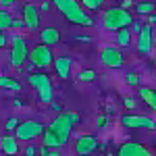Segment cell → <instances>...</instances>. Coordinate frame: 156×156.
<instances>
[{
	"label": "cell",
	"mask_w": 156,
	"mask_h": 156,
	"mask_svg": "<svg viewBox=\"0 0 156 156\" xmlns=\"http://www.w3.org/2000/svg\"><path fill=\"white\" fill-rule=\"evenodd\" d=\"M27 83L40 92V90L52 85V81H50V75H46L44 71H36V73H31V75H27Z\"/></svg>",
	"instance_id": "2e32d148"
},
{
	"label": "cell",
	"mask_w": 156,
	"mask_h": 156,
	"mask_svg": "<svg viewBox=\"0 0 156 156\" xmlns=\"http://www.w3.org/2000/svg\"><path fill=\"white\" fill-rule=\"evenodd\" d=\"M0 150L6 156H17L21 152V144L17 142L15 133H4V135L0 137Z\"/></svg>",
	"instance_id": "4fadbf2b"
},
{
	"label": "cell",
	"mask_w": 156,
	"mask_h": 156,
	"mask_svg": "<svg viewBox=\"0 0 156 156\" xmlns=\"http://www.w3.org/2000/svg\"><path fill=\"white\" fill-rule=\"evenodd\" d=\"M73 40L75 42H83V44H92V36H85V34H77Z\"/></svg>",
	"instance_id": "d6a6232c"
},
{
	"label": "cell",
	"mask_w": 156,
	"mask_h": 156,
	"mask_svg": "<svg viewBox=\"0 0 156 156\" xmlns=\"http://www.w3.org/2000/svg\"><path fill=\"white\" fill-rule=\"evenodd\" d=\"M123 104H125L127 110H131V108H137V100H135V98H125V100H123Z\"/></svg>",
	"instance_id": "4dcf8cb0"
},
{
	"label": "cell",
	"mask_w": 156,
	"mask_h": 156,
	"mask_svg": "<svg viewBox=\"0 0 156 156\" xmlns=\"http://www.w3.org/2000/svg\"><path fill=\"white\" fill-rule=\"evenodd\" d=\"M44 125L40 123V121H21L19 123V127L15 129V137H17V142L21 144V142H34L37 137H42V133H44Z\"/></svg>",
	"instance_id": "277c9868"
},
{
	"label": "cell",
	"mask_w": 156,
	"mask_h": 156,
	"mask_svg": "<svg viewBox=\"0 0 156 156\" xmlns=\"http://www.w3.org/2000/svg\"><path fill=\"white\" fill-rule=\"evenodd\" d=\"M6 42H9V40H6V36H4V31L0 29V48H4V46H6Z\"/></svg>",
	"instance_id": "ab89813d"
},
{
	"label": "cell",
	"mask_w": 156,
	"mask_h": 156,
	"mask_svg": "<svg viewBox=\"0 0 156 156\" xmlns=\"http://www.w3.org/2000/svg\"><path fill=\"white\" fill-rule=\"evenodd\" d=\"M29 58V46L27 40L19 34H12L11 37V54H9V62L12 69H21Z\"/></svg>",
	"instance_id": "3957f363"
},
{
	"label": "cell",
	"mask_w": 156,
	"mask_h": 156,
	"mask_svg": "<svg viewBox=\"0 0 156 156\" xmlns=\"http://www.w3.org/2000/svg\"><path fill=\"white\" fill-rule=\"evenodd\" d=\"M58 12L73 25H79V27H92L94 25V19L87 11L81 9V4L77 0H50Z\"/></svg>",
	"instance_id": "6da1fadb"
},
{
	"label": "cell",
	"mask_w": 156,
	"mask_h": 156,
	"mask_svg": "<svg viewBox=\"0 0 156 156\" xmlns=\"http://www.w3.org/2000/svg\"><path fill=\"white\" fill-rule=\"evenodd\" d=\"M98 148H100V142H98L96 135L81 133V135L75 140V154L77 156H90V154H94Z\"/></svg>",
	"instance_id": "30bf717a"
},
{
	"label": "cell",
	"mask_w": 156,
	"mask_h": 156,
	"mask_svg": "<svg viewBox=\"0 0 156 156\" xmlns=\"http://www.w3.org/2000/svg\"><path fill=\"white\" fill-rule=\"evenodd\" d=\"M52 67H54V71L58 75L60 79H69L71 77V67H73V60L69 56H56L54 62H52Z\"/></svg>",
	"instance_id": "9a60e30c"
},
{
	"label": "cell",
	"mask_w": 156,
	"mask_h": 156,
	"mask_svg": "<svg viewBox=\"0 0 156 156\" xmlns=\"http://www.w3.org/2000/svg\"><path fill=\"white\" fill-rule=\"evenodd\" d=\"M154 52H156V36H154Z\"/></svg>",
	"instance_id": "7bdbcfd3"
},
{
	"label": "cell",
	"mask_w": 156,
	"mask_h": 156,
	"mask_svg": "<svg viewBox=\"0 0 156 156\" xmlns=\"http://www.w3.org/2000/svg\"><path fill=\"white\" fill-rule=\"evenodd\" d=\"M154 67H156V56H154Z\"/></svg>",
	"instance_id": "ee69618b"
},
{
	"label": "cell",
	"mask_w": 156,
	"mask_h": 156,
	"mask_svg": "<svg viewBox=\"0 0 156 156\" xmlns=\"http://www.w3.org/2000/svg\"><path fill=\"white\" fill-rule=\"evenodd\" d=\"M36 71H37V67L31 62V60H29L27 65H23V73H27V75H31V73H36Z\"/></svg>",
	"instance_id": "836d02e7"
},
{
	"label": "cell",
	"mask_w": 156,
	"mask_h": 156,
	"mask_svg": "<svg viewBox=\"0 0 156 156\" xmlns=\"http://www.w3.org/2000/svg\"><path fill=\"white\" fill-rule=\"evenodd\" d=\"M15 4H17V0H0V6H2V9H11Z\"/></svg>",
	"instance_id": "e575fe53"
},
{
	"label": "cell",
	"mask_w": 156,
	"mask_h": 156,
	"mask_svg": "<svg viewBox=\"0 0 156 156\" xmlns=\"http://www.w3.org/2000/svg\"><path fill=\"white\" fill-rule=\"evenodd\" d=\"M133 4H135V2H133V0H121V9H125V11H129V6H133Z\"/></svg>",
	"instance_id": "8d00e7d4"
},
{
	"label": "cell",
	"mask_w": 156,
	"mask_h": 156,
	"mask_svg": "<svg viewBox=\"0 0 156 156\" xmlns=\"http://www.w3.org/2000/svg\"><path fill=\"white\" fill-rule=\"evenodd\" d=\"M12 23V17L9 11H4V9H0V29L4 31V29H9Z\"/></svg>",
	"instance_id": "d4e9b609"
},
{
	"label": "cell",
	"mask_w": 156,
	"mask_h": 156,
	"mask_svg": "<svg viewBox=\"0 0 156 156\" xmlns=\"http://www.w3.org/2000/svg\"><path fill=\"white\" fill-rule=\"evenodd\" d=\"M11 27H15V29H21V27H25V23H23V19H12V23H11Z\"/></svg>",
	"instance_id": "d590c367"
},
{
	"label": "cell",
	"mask_w": 156,
	"mask_h": 156,
	"mask_svg": "<svg viewBox=\"0 0 156 156\" xmlns=\"http://www.w3.org/2000/svg\"><path fill=\"white\" fill-rule=\"evenodd\" d=\"M140 100L156 112V90H152V87H140Z\"/></svg>",
	"instance_id": "d6986e66"
},
{
	"label": "cell",
	"mask_w": 156,
	"mask_h": 156,
	"mask_svg": "<svg viewBox=\"0 0 156 156\" xmlns=\"http://www.w3.org/2000/svg\"><path fill=\"white\" fill-rule=\"evenodd\" d=\"M146 19H148V25H152V27H156V12H152V15H148Z\"/></svg>",
	"instance_id": "f35d334b"
},
{
	"label": "cell",
	"mask_w": 156,
	"mask_h": 156,
	"mask_svg": "<svg viewBox=\"0 0 156 156\" xmlns=\"http://www.w3.org/2000/svg\"><path fill=\"white\" fill-rule=\"evenodd\" d=\"M129 27H131V29H129L131 34H140V31H142V27H144V23H142L140 19H133V21H131V25H129Z\"/></svg>",
	"instance_id": "f546056e"
},
{
	"label": "cell",
	"mask_w": 156,
	"mask_h": 156,
	"mask_svg": "<svg viewBox=\"0 0 156 156\" xmlns=\"http://www.w3.org/2000/svg\"><path fill=\"white\" fill-rule=\"evenodd\" d=\"M50 110H54V112H58V115H60V112H62V106H60L58 102H52V104H50Z\"/></svg>",
	"instance_id": "74e56055"
},
{
	"label": "cell",
	"mask_w": 156,
	"mask_h": 156,
	"mask_svg": "<svg viewBox=\"0 0 156 156\" xmlns=\"http://www.w3.org/2000/svg\"><path fill=\"white\" fill-rule=\"evenodd\" d=\"M12 106H15V108H23L25 102H23V100H19V98H15V100H12Z\"/></svg>",
	"instance_id": "60d3db41"
},
{
	"label": "cell",
	"mask_w": 156,
	"mask_h": 156,
	"mask_svg": "<svg viewBox=\"0 0 156 156\" xmlns=\"http://www.w3.org/2000/svg\"><path fill=\"white\" fill-rule=\"evenodd\" d=\"M48 6H50V0H44V2L40 4V12H42V11H48Z\"/></svg>",
	"instance_id": "b9f144b4"
},
{
	"label": "cell",
	"mask_w": 156,
	"mask_h": 156,
	"mask_svg": "<svg viewBox=\"0 0 156 156\" xmlns=\"http://www.w3.org/2000/svg\"><path fill=\"white\" fill-rule=\"evenodd\" d=\"M96 77H98V73L94 69H81V71L77 73V81L79 83H92Z\"/></svg>",
	"instance_id": "44dd1931"
},
{
	"label": "cell",
	"mask_w": 156,
	"mask_h": 156,
	"mask_svg": "<svg viewBox=\"0 0 156 156\" xmlns=\"http://www.w3.org/2000/svg\"><path fill=\"white\" fill-rule=\"evenodd\" d=\"M42 140H44V144H42V146H46V148H50V150H60V148L65 146L58 140V135L52 131V129H48V127H46L44 133H42Z\"/></svg>",
	"instance_id": "e0dca14e"
},
{
	"label": "cell",
	"mask_w": 156,
	"mask_h": 156,
	"mask_svg": "<svg viewBox=\"0 0 156 156\" xmlns=\"http://www.w3.org/2000/svg\"><path fill=\"white\" fill-rule=\"evenodd\" d=\"M106 0H81V9L83 11H100L104 6Z\"/></svg>",
	"instance_id": "cb8c5ba5"
},
{
	"label": "cell",
	"mask_w": 156,
	"mask_h": 156,
	"mask_svg": "<svg viewBox=\"0 0 156 156\" xmlns=\"http://www.w3.org/2000/svg\"><path fill=\"white\" fill-rule=\"evenodd\" d=\"M37 98H40L42 104H52V102H54V87L48 85V87L40 90V92H37Z\"/></svg>",
	"instance_id": "7402d4cb"
},
{
	"label": "cell",
	"mask_w": 156,
	"mask_h": 156,
	"mask_svg": "<svg viewBox=\"0 0 156 156\" xmlns=\"http://www.w3.org/2000/svg\"><path fill=\"white\" fill-rule=\"evenodd\" d=\"M100 62L106 67V69H121L125 65L123 58V50L117 46H102L100 48Z\"/></svg>",
	"instance_id": "ba28073f"
},
{
	"label": "cell",
	"mask_w": 156,
	"mask_h": 156,
	"mask_svg": "<svg viewBox=\"0 0 156 156\" xmlns=\"http://www.w3.org/2000/svg\"><path fill=\"white\" fill-rule=\"evenodd\" d=\"M131 21H133V15L129 11H125V9H121L119 4L106 9L104 15H102V27L106 31H115V34L125 29V27H129Z\"/></svg>",
	"instance_id": "7a4b0ae2"
},
{
	"label": "cell",
	"mask_w": 156,
	"mask_h": 156,
	"mask_svg": "<svg viewBox=\"0 0 156 156\" xmlns=\"http://www.w3.org/2000/svg\"><path fill=\"white\" fill-rule=\"evenodd\" d=\"M60 42V29L54 27V25H48V27H42L40 29V44L44 46H56Z\"/></svg>",
	"instance_id": "5bb4252c"
},
{
	"label": "cell",
	"mask_w": 156,
	"mask_h": 156,
	"mask_svg": "<svg viewBox=\"0 0 156 156\" xmlns=\"http://www.w3.org/2000/svg\"><path fill=\"white\" fill-rule=\"evenodd\" d=\"M65 112H67V117L71 119V123H73V125H77V123L81 121V117H79V115H77L75 110H65Z\"/></svg>",
	"instance_id": "1f68e13d"
},
{
	"label": "cell",
	"mask_w": 156,
	"mask_h": 156,
	"mask_svg": "<svg viewBox=\"0 0 156 156\" xmlns=\"http://www.w3.org/2000/svg\"><path fill=\"white\" fill-rule=\"evenodd\" d=\"M117 156H154L144 144H137V142H125L117 150Z\"/></svg>",
	"instance_id": "7c38bea8"
},
{
	"label": "cell",
	"mask_w": 156,
	"mask_h": 156,
	"mask_svg": "<svg viewBox=\"0 0 156 156\" xmlns=\"http://www.w3.org/2000/svg\"><path fill=\"white\" fill-rule=\"evenodd\" d=\"M73 125L71 119L67 117V112H60V115H56L54 119L50 121V125H48V129H52V131L58 135V140L62 142V144H67L69 140H71V133H73Z\"/></svg>",
	"instance_id": "5b68a950"
},
{
	"label": "cell",
	"mask_w": 156,
	"mask_h": 156,
	"mask_svg": "<svg viewBox=\"0 0 156 156\" xmlns=\"http://www.w3.org/2000/svg\"><path fill=\"white\" fill-rule=\"evenodd\" d=\"M121 125L125 129H148V131H154L156 129V121L152 117H146V115H123L121 117Z\"/></svg>",
	"instance_id": "52a82bcc"
},
{
	"label": "cell",
	"mask_w": 156,
	"mask_h": 156,
	"mask_svg": "<svg viewBox=\"0 0 156 156\" xmlns=\"http://www.w3.org/2000/svg\"><path fill=\"white\" fill-rule=\"evenodd\" d=\"M23 156H37V146L36 144H29L23 148Z\"/></svg>",
	"instance_id": "f1b7e54d"
},
{
	"label": "cell",
	"mask_w": 156,
	"mask_h": 156,
	"mask_svg": "<svg viewBox=\"0 0 156 156\" xmlns=\"http://www.w3.org/2000/svg\"><path fill=\"white\" fill-rule=\"evenodd\" d=\"M154 36H156V27L144 23L142 31L137 34V50H140V54L150 56V52L154 50Z\"/></svg>",
	"instance_id": "9c48e42d"
},
{
	"label": "cell",
	"mask_w": 156,
	"mask_h": 156,
	"mask_svg": "<svg viewBox=\"0 0 156 156\" xmlns=\"http://www.w3.org/2000/svg\"><path fill=\"white\" fill-rule=\"evenodd\" d=\"M106 125H108V115L106 112H100L96 117V127L98 129H106Z\"/></svg>",
	"instance_id": "4316f807"
},
{
	"label": "cell",
	"mask_w": 156,
	"mask_h": 156,
	"mask_svg": "<svg viewBox=\"0 0 156 156\" xmlns=\"http://www.w3.org/2000/svg\"><path fill=\"white\" fill-rule=\"evenodd\" d=\"M19 123H21V121L17 119V117H9V119H6V123H4V129H6V133H15V129L19 127Z\"/></svg>",
	"instance_id": "484cf974"
},
{
	"label": "cell",
	"mask_w": 156,
	"mask_h": 156,
	"mask_svg": "<svg viewBox=\"0 0 156 156\" xmlns=\"http://www.w3.org/2000/svg\"><path fill=\"white\" fill-rule=\"evenodd\" d=\"M133 9H135V12H137V17H148V15L156 12V4L152 2V0H140V2L133 4Z\"/></svg>",
	"instance_id": "ac0fdd59"
},
{
	"label": "cell",
	"mask_w": 156,
	"mask_h": 156,
	"mask_svg": "<svg viewBox=\"0 0 156 156\" xmlns=\"http://www.w3.org/2000/svg\"><path fill=\"white\" fill-rule=\"evenodd\" d=\"M29 60L36 65L40 71H46V69H50V65L54 62V54H52V50L48 46L37 44V46H34V48L29 50Z\"/></svg>",
	"instance_id": "8992f818"
},
{
	"label": "cell",
	"mask_w": 156,
	"mask_h": 156,
	"mask_svg": "<svg viewBox=\"0 0 156 156\" xmlns=\"http://www.w3.org/2000/svg\"><path fill=\"white\" fill-rule=\"evenodd\" d=\"M129 42H131V31L125 27V29H121L117 31V48H125V46H129Z\"/></svg>",
	"instance_id": "603a6c76"
},
{
	"label": "cell",
	"mask_w": 156,
	"mask_h": 156,
	"mask_svg": "<svg viewBox=\"0 0 156 156\" xmlns=\"http://www.w3.org/2000/svg\"><path fill=\"white\" fill-rule=\"evenodd\" d=\"M0 87L9 90V92H21V83L17 79L9 77V75H0Z\"/></svg>",
	"instance_id": "ffe728a7"
},
{
	"label": "cell",
	"mask_w": 156,
	"mask_h": 156,
	"mask_svg": "<svg viewBox=\"0 0 156 156\" xmlns=\"http://www.w3.org/2000/svg\"><path fill=\"white\" fill-rule=\"evenodd\" d=\"M125 81H127V85H135V87H137V85H140V75H137V73H127V75H125Z\"/></svg>",
	"instance_id": "83f0119b"
},
{
	"label": "cell",
	"mask_w": 156,
	"mask_h": 156,
	"mask_svg": "<svg viewBox=\"0 0 156 156\" xmlns=\"http://www.w3.org/2000/svg\"><path fill=\"white\" fill-rule=\"evenodd\" d=\"M40 6L34 4V2H25L23 4V23H25V29L29 31H36L40 29Z\"/></svg>",
	"instance_id": "8fae6325"
}]
</instances>
